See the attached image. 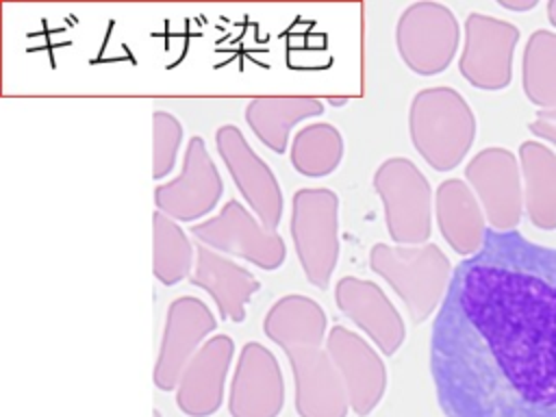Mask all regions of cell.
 Returning a JSON list of instances; mask_svg holds the SVG:
<instances>
[{
	"label": "cell",
	"mask_w": 556,
	"mask_h": 417,
	"mask_svg": "<svg viewBox=\"0 0 556 417\" xmlns=\"http://www.w3.org/2000/svg\"><path fill=\"white\" fill-rule=\"evenodd\" d=\"M215 148L248 208L269 230H278L285 198L271 167L254 152L241 128L235 124H224L217 128Z\"/></svg>",
	"instance_id": "cell-9"
},
{
	"label": "cell",
	"mask_w": 556,
	"mask_h": 417,
	"mask_svg": "<svg viewBox=\"0 0 556 417\" xmlns=\"http://www.w3.org/2000/svg\"><path fill=\"white\" fill-rule=\"evenodd\" d=\"M293 376L298 417H348L345 384L326 348H293L285 352Z\"/></svg>",
	"instance_id": "cell-14"
},
{
	"label": "cell",
	"mask_w": 556,
	"mask_h": 417,
	"mask_svg": "<svg viewBox=\"0 0 556 417\" xmlns=\"http://www.w3.org/2000/svg\"><path fill=\"white\" fill-rule=\"evenodd\" d=\"M348 100H350V98H345V96H343V98H334V96H328V98H326V102L332 104V106H343V104H348Z\"/></svg>",
	"instance_id": "cell-23"
},
{
	"label": "cell",
	"mask_w": 556,
	"mask_h": 417,
	"mask_svg": "<svg viewBox=\"0 0 556 417\" xmlns=\"http://www.w3.org/2000/svg\"><path fill=\"white\" fill-rule=\"evenodd\" d=\"M224 193L222 174L200 135H193L182 154L180 172L154 189V206L176 222H200Z\"/></svg>",
	"instance_id": "cell-8"
},
{
	"label": "cell",
	"mask_w": 556,
	"mask_h": 417,
	"mask_svg": "<svg viewBox=\"0 0 556 417\" xmlns=\"http://www.w3.org/2000/svg\"><path fill=\"white\" fill-rule=\"evenodd\" d=\"M189 282L206 291L219 317L232 324L245 319L248 302L261 289V280L248 267L204 243H195V265Z\"/></svg>",
	"instance_id": "cell-16"
},
{
	"label": "cell",
	"mask_w": 556,
	"mask_h": 417,
	"mask_svg": "<svg viewBox=\"0 0 556 417\" xmlns=\"http://www.w3.org/2000/svg\"><path fill=\"white\" fill-rule=\"evenodd\" d=\"M345 152L343 135L328 122H311L302 126L289 146L291 167L306 178H324L332 174Z\"/></svg>",
	"instance_id": "cell-21"
},
{
	"label": "cell",
	"mask_w": 556,
	"mask_h": 417,
	"mask_svg": "<svg viewBox=\"0 0 556 417\" xmlns=\"http://www.w3.org/2000/svg\"><path fill=\"white\" fill-rule=\"evenodd\" d=\"M235 356L228 334H213L193 354L176 387V406L187 417H211L224 404L226 378Z\"/></svg>",
	"instance_id": "cell-15"
},
{
	"label": "cell",
	"mask_w": 556,
	"mask_h": 417,
	"mask_svg": "<svg viewBox=\"0 0 556 417\" xmlns=\"http://www.w3.org/2000/svg\"><path fill=\"white\" fill-rule=\"evenodd\" d=\"M324 113V100L315 96H258L245 104V122L256 139L276 154L291 146V130Z\"/></svg>",
	"instance_id": "cell-18"
},
{
	"label": "cell",
	"mask_w": 556,
	"mask_h": 417,
	"mask_svg": "<svg viewBox=\"0 0 556 417\" xmlns=\"http://www.w3.org/2000/svg\"><path fill=\"white\" fill-rule=\"evenodd\" d=\"M289 235L304 278L328 289L339 261V195L328 187H302L293 193Z\"/></svg>",
	"instance_id": "cell-4"
},
{
	"label": "cell",
	"mask_w": 556,
	"mask_h": 417,
	"mask_svg": "<svg viewBox=\"0 0 556 417\" xmlns=\"http://www.w3.org/2000/svg\"><path fill=\"white\" fill-rule=\"evenodd\" d=\"M430 376L445 417H556V248L484 230L437 311Z\"/></svg>",
	"instance_id": "cell-1"
},
{
	"label": "cell",
	"mask_w": 556,
	"mask_h": 417,
	"mask_svg": "<svg viewBox=\"0 0 556 417\" xmlns=\"http://www.w3.org/2000/svg\"><path fill=\"white\" fill-rule=\"evenodd\" d=\"M324 348L345 384L352 413L356 417L371 415L387 393L389 378L378 348L343 324L330 326Z\"/></svg>",
	"instance_id": "cell-11"
},
{
	"label": "cell",
	"mask_w": 556,
	"mask_h": 417,
	"mask_svg": "<svg viewBox=\"0 0 556 417\" xmlns=\"http://www.w3.org/2000/svg\"><path fill=\"white\" fill-rule=\"evenodd\" d=\"M395 48L410 72L419 76L443 72L456 48L454 13L439 2L408 4L395 24Z\"/></svg>",
	"instance_id": "cell-7"
},
{
	"label": "cell",
	"mask_w": 556,
	"mask_h": 417,
	"mask_svg": "<svg viewBox=\"0 0 556 417\" xmlns=\"http://www.w3.org/2000/svg\"><path fill=\"white\" fill-rule=\"evenodd\" d=\"M263 332L282 352L293 348H321L328 337V317L313 298L287 293L267 308Z\"/></svg>",
	"instance_id": "cell-17"
},
{
	"label": "cell",
	"mask_w": 556,
	"mask_h": 417,
	"mask_svg": "<svg viewBox=\"0 0 556 417\" xmlns=\"http://www.w3.org/2000/svg\"><path fill=\"white\" fill-rule=\"evenodd\" d=\"M369 269L393 289L413 324H424L439 311L454 271L434 243L391 245L382 241L369 250Z\"/></svg>",
	"instance_id": "cell-2"
},
{
	"label": "cell",
	"mask_w": 556,
	"mask_h": 417,
	"mask_svg": "<svg viewBox=\"0 0 556 417\" xmlns=\"http://www.w3.org/2000/svg\"><path fill=\"white\" fill-rule=\"evenodd\" d=\"M182 143V124L169 111L152 113V178H165L172 174L178 150Z\"/></svg>",
	"instance_id": "cell-22"
},
{
	"label": "cell",
	"mask_w": 556,
	"mask_h": 417,
	"mask_svg": "<svg viewBox=\"0 0 556 417\" xmlns=\"http://www.w3.org/2000/svg\"><path fill=\"white\" fill-rule=\"evenodd\" d=\"M285 393L276 354L258 341L243 343L228 387V415L278 417L285 408Z\"/></svg>",
	"instance_id": "cell-12"
},
{
	"label": "cell",
	"mask_w": 556,
	"mask_h": 417,
	"mask_svg": "<svg viewBox=\"0 0 556 417\" xmlns=\"http://www.w3.org/2000/svg\"><path fill=\"white\" fill-rule=\"evenodd\" d=\"M384 226L395 245H424L432 232V189L406 156H389L374 172Z\"/></svg>",
	"instance_id": "cell-5"
},
{
	"label": "cell",
	"mask_w": 556,
	"mask_h": 417,
	"mask_svg": "<svg viewBox=\"0 0 556 417\" xmlns=\"http://www.w3.org/2000/svg\"><path fill=\"white\" fill-rule=\"evenodd\" d=\"M334 304L382 356H393L404 345V317L378 282L343 276L334 285Z\"/></svg>",
	"instance_id": "cell-13"
},
{
	"label": "cell",
	"mask_w": 556,
	"mask_h": 417,
	"mask_svg": "<svg viewBox=\"0 0 556 417\" xmlns=\"http://www.w3.org/2000/svg\"><path fill=\"white\" fill-rule=\"evenodd\" d=\"M437 222L447 243L469 256L482 245L484 226L460 180H445L437 189Z\"/></svg>",
	"instance_id": "cell-19"
},
{
	"label": "cell",
	"mask_w": 556,
	"mask_h": 417,
	"mask_svg": "<svg viewBox=\"0 0 556 417\" xmlns=\"http://www.w3.org/2000/svg\"><path fill=\"white\" fill-rule=\"evenodd\" d=\"M195 265V245L182 226L165 213H152V274L165 285L174 287L189 278Z\"/></svg>",
	"instance_id": "cell-20"
},
{
	"label": "cell",
	"mask_w": 556,
	"mask_h": 417,
	"mask_svg": "<svg viewBox=\"0 0 556 417\" xmlns=\"http://www.w3.org/2000/svg\"><path fill=\"white\" fill-rule=\"evenodd\" d=\"M217 319L208 304L195 295H180L167 306L165 326L154 361L152 382L159 391H176L187 363L211 339Z\"/></svg>",
	"instance_id": "cell-10"
},
{
	"label": "cell",
	"mask_w": 556,
	"mask_h": 417,
	"mask_svg": "<svg viewBox=\"0 0 556 417\" xmlns=\"http://www.w3.org/2000/svg\"><path fill=\"white\" fill-rule=\"evenodd\" d=\"M198 243H204L226 256L248 261L265 271L282 267L287 245L278 230H269L248 206L230 198L211 217L191 226Z\"/></svg>",
	"instance_id": "cell-6"
},
{
	"label": "cell",
	"mask_w": 556,
	"mask_h": 417,
	"mask_svg": "<svg viewBox=\"0 0 556 417\" xmlns=\"http://www.w3.org/2000/svg\"><path fill=\"white\" fill-rule=\"evenodd\" d=\"M408 135L417 154L434 169H452L473 135L471 111L450 87H428L413 96Z\"/></svg>",
	"instance_id": "cell-3"
}]
</instances>
